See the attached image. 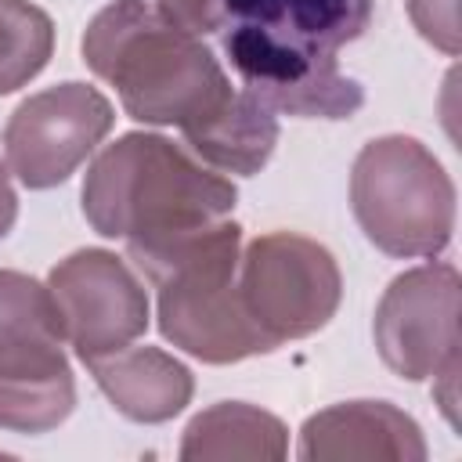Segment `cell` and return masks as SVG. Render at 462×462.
Wrapping results in <instances>:
<instances>
[{
  "label": "cell",
  "instance_id": "cell-2",
  "mask_svg": "<svg viewBox=\"0 0 462 462\" xmlns=\"http://www.w3.org/2000/svg\"><path fill=\"white\" fill-rule=\"evenodd\" d=\"M235 199L231 180L159 134H123L83 180V217L97 235L123 238L130 256L231 217Z\"/></svg>",
  "mask_w": 462,
  "mask_h": 462
},
{
  "label": "cell",
  "instance_id": "cell-7",
  "mask_svg": "<svg viewBox=\"0 0 462 462\" xmlns=\"http://www.w3.org/2000/svg\"><path fill=\"white\" fill-rule=\"evenodd\" d=\"M112 105L87 83H58L25 97L7 126L4 152L25 188L61 184L112 130Z\"/></svg>",
  "mask_w": 462,
  "mask_h": 462
},
{
  "label": "cell",
  "instance_id": "cell-18",
  "mask_svg": "<svg viewBox=\"0 0 462 462\" xmlns=\"http://www.w3.org/2000/svg\"><path fill=\"white\" fill-rule=\"evenodd\" d=\"M408 14L433 47L458 54V0H408Z\"/></svg>",
  "mask_w": 462,
  "mask_h": 462
},
{
  "label": "cell",
  "instance_id": "cell-20",
  "mask_svg": "<svg viewBox=\"0 0 462 462\" xmlns=\"http://www.w3.org/2000/svg\"><path fill=\"white\" fill-rule=\"evenodd\" d=\"M14 217H18V195H14L11 177H7V170H4V162H0V238L11 231Z\"/></svg>",
  "mask_w": 462,
  "mask_h": 462
},
{
  "label": "cell",
  "instance_id": "cell-5",
  "mask_svg": "<svg viewBox=\"0 0 462 462\" xmlns=\"http://www.w3.org/2000/svg\"><path fill=\"white\" fill-rule=\"evenodd\" d=\"M238 292L256 328L282 346L328 325L343 282L325 245L292 231H271L238 256Z\"/></svg>",
  "mask_w": 462,
  "mask_h": 462
},
{
  "label": "cell",
  "instance_id": "cell-13",
  "mask_svg": "<svg viewBox=\"0 0 462 462\" xmlns=\"http://www.w3.org/2000/svg\"><path fill=\"white\" fill-rule=\"evenodd\" d=\"M224 22L260 25L292 43L336 54L372 22V0H220Z\"/></svg>",
  "mask_w": 462,
  "mask_h": 462
},
{
  "label": "cell",
  "instance_id": "cell-15",
  "mask_svg": "<svg viewBox=\"0 0 462 462\" xmlns=\"http://www.w3.org/2000/svg\"><path fill=\"white\" fill-rule=\"evenodd\" d=\"M180 458H285V426L253 404L224 401L199 411L180 444Z\"/></svg>",
  "mask_w": 462,
  "mask_h": 462
},
{
  "label": "cell",
  "instance_id": "cell-11",
  "mask_svg": "<svg viewBox=\"0 0 462 462\" xmlns=\"http://www.w3.org/2000/svg\"><path fill=\"white\" fill-rule=\"evenodd\" d=\"M76 383L58 339H25L0 346V426L43 433L69 419Z\"/></svg>",
  "mask_w": 462,
  "mask_h": 462
},
{
  "label": "cell",
  "instance_id": "cell-6",
  "mask_svg": "<svg viewBox=\"0 0 462 462\" xmlns=\"http://www.w3.org/2000/svg\"><path fill=\"white\" fill-rule=\"evenodd\" d=\"M224 25V54L231 58V69L271 112L300 119H350L365 105L361 83L339 72L336 54L292 43L260 25Z\"/></svg>",
  "mask_w": 462,
  "mask_h": 462
},
{
  "label": "cell",
  "instance_id": "cell-3",
  "mask_svg": "<svg viewBox=\"0 0 462 462\" xmlns=\"http://www.w3.org/2000/svg\"><path fill=\"white\" fill-rule=\"evenodd\" d=\"M238 256L242 227L227 217L130 256L159 289V332L206 365H231L274 350L242 303Z\"/></svg>",
  "mask_w": 462,
  "mask_h": 462
},
{
  "label": "cell",
  "instance_id": "cell-4",
  "mask_svg": "<svg viewBox=\"0 0 462 462\" xmlns=\"http://www.w3.org/2000/svg\"><path fill=\"white\" fill-rule=\"evenodd\" d=\"M350 202L368 242L390 256H437L455 227V184L415 137L368 141L350 173Z\"/></svg>",
  "mask_w": 462,
  "mask_h": 462
},
{
  "label": "cell",
  "instance_id": "cell-16",
  "mask_svg": "<svg viewBox=\"0 0 462 462\" xmlns=\"http://www.w3.org/2000/svg\"><path fill=\"white\" fill-rule=\"evenodd\" d=\"M54 51L51 18L29 0H0V94L25 87Z\"/></svg>",
  "mask_w": 462,
  "mask_h": 462
},
{
  "label": "cell",
  "instance_id": "cell-14",
  "mask_svg": "<svg viewBox=\"0 0 462 462\" xmlns=\"http://www.w3.org/2000/svg\"><path fill=\"white\" fill-rule=\"evenodd\" d=\"M184 141L206 166L249 177L271 159L278 144V119L260 97L235 90L217 116L184 130Z\"/></svg>",
  "mask_w": 462,
  "mask_h": 462
},
{
  "label": "cell",
  "instance_id": "cell-9",
  "mask_svg": "<svg viewBox=\"0 0 462 462\" xmlns=\"http://www.w3.org/2000/svg\"><path fill=\"white\" fill-rule=\"evenodd\" d=\"M375 346L401 379H430L458 361V271L426 263L397 274L375 307Z\"/></svg>",
  "mask_w": 462,
  "mask_h": 462
},
{
  "label": "cell",
  "instance_id": "cell-10",
  "mask_svg": "<svg viewBox=\"0 0 462 462\" xmlns=\"http://www.w3.org/2000/svg\"><path fill=\"white\" fill-rule=\"evenodd\" d=\"M300 458L307 462H422L426 444L411 415L386 401H350L310 415L300 430Z\"/></svg>",
  "mask_w": 462,
  "mask_h": 462
},
{
  "label": "cell",
  "instance_id": "cell-12",
  "mask_svg": "<svg viewBox=\"0 0 462 462\" xmlns=\"http://www.w3.org/2000/svg\"><path fill=\"white\" fill-rule=\"evenodd\" d=\"M101 393L134 422H166L191 401V372L159 346H123L87 361Z\"/></svg>",
  "mask_w": 462,
  "mask_h": 462
},
{
  "label": "cell",
  "instance_id": "cell-8",
  "mask_svg": "<svg viewBox=\"0 0 462 462\" xmlns=\"http://www.w3.org/2000/svg\"><path fill=\"white\" fill-rule=\"evenodd\" d=\"M61 332L79 361L130 346L148 328V296L137 274L108 249H79L65 256L47 282Z\"/></svg>",
  "mask_w": 462,
  "mask_h": 462
},
{
  "label": "cell",
  "instance_id": "cell-17",
  "mask_svg": "<svg viewBox=\"0 0 462 462\" xmlns=\"http://www.w3.org/2000/svg\"><path fill=\"white\" fill-rule=\"evenodd\" d=\"M25 339H65L54 296L29 274L0 271V346Z\"/></svg>",
  "mask_w": 462,
  "mask_h": 462
},
{
  "label": "cell",
  "instance_id": "cell-1",
  "mask_svg": "<svg viewBox=\"0 0 462 462\" xmlns=\"http://www.w3.org/2000/svg\"><path fill=\"white\" fill-rule=\"evenodd\" d=\"M83 61L116 87L123 112L152 126L191 130L235 94L213 51L155 4L116 0L83 32Z\"/></svg>",
  "mask_w": 462,
  "mask_h": 462
},
{
  "label": "cell",
  "instance_id": "cell-19",
  "mask_svg": "<svg viewBox=\"0 0 462 462\" xmlns=\"http://www.w3.org/2000/svg\"><path fill=\"white\" fill-rule=\"evenodd\" d=\"M155 7L166 18H173L177 25H184L188 32H195V36L224 29L220 0H155Z\"/></svg>",
  "mask_w": 462,
  "mask_h": 462
}]
</instances>
